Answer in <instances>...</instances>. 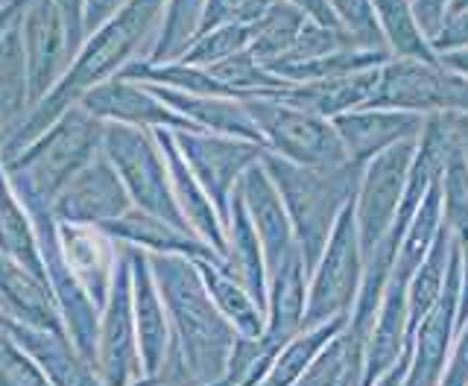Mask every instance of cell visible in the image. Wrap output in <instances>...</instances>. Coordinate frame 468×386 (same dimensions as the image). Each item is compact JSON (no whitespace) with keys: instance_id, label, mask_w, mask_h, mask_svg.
Segmentation results:
<instances>
[{"instance_id":"6da1fadb","label":"cell","mask_w":468,"mask_h":386,"mask_svg":"<svg viewBox=\"0 0 468 386\" xmlns=\"http://www.w3.org/2000/svg\"><path fill=\"white\" fill-rule=\"evenodd\" d=\"M167 0H123L106 21L97 24L80 44L77 56L68 65L48 94L29 106L18 121L0 132V158L18 155L33 144L44 129H50L58 114L77 106L85 91L117 77L129 62L146 59L158 38Z\"/></svg>"},{"instance_id":"7a4b0ae2","label":"cell","mask_w":468,"mask_h":386,"mask_svg":"<svg viewBox=\"0 0 468 386\" xmlns=\"http://www.w3.org/2000/svg\"><path fill=\"white\" fill-rule=\"evenodd\" d=\"M146 258L194 383H223L238 328L219 314L197 261L179 252H146Z\"/></svg>"},{"instance_id":"3957f363","label":"cell","mask_w":468,"mask_h":386,"mask_svg":"<svg viewBox=\"0 0 468 386\" xmlns=\"http://www.w3.org/2000/svg\"><path fill=\"white\" fill-rule=\"evenodd\" d=\"M261 165L267 167L278 197L287 208L304 270L311 275L336 220L355 202L363 165L351 158L340 161V165H296V161L270 150H263Z\"/></svg>"},{"instance_id":"277c9868","label":"cell","mask_w":468,"mask_h":386,"mask_svg":"<svg viewBox=\"0 0 468 386\" xmlns=\"http://www.w3.org/2000/svg\"><path fill=\"white\" fill-rule=\"evenodd\" d=\"M102 132H106V121L77 102L65 114H58L53 126L44 129L18 155L0 158L9 185L53 202L58 190L102 150Z\"/></svg>"},{"instance_id":"5b68a950","label":"cell","mask_w":468,"mask_h":386,"mask_svg":"<svg viewBox=\"0 0 468 386\" xmlns=\"http://www.w3.org/2000/svg\"><path fill=\"white\" fill-rule=\"evenodd\" d=\"M102 153L109 155L117 176L123 179L132 202L144 208V211L173 222L176 229L190 231L185 214L179 211V202H176L167 161L153 135V129L106 123V132H102Z\"/></svg>"},{"instance_id":"8992f818","label":"cell","mask_w":468,"mask_h":386,"mask_svg":"<svg viewBox=\"0 0 468 386\" xmlns=\"http://www.w3.org/2000/svg\"><path fill=\"white\" fill-rule=\"evenodd\" d=\"M366 106L404 109L419 114L468 112V77L439 62L389 56L378 68V82Z\"/></svg>"},{"instance_id":"52a82bcc","label":"cell","mask_w":468,"mask_h":386,"mask_svg":"<svg viewBox=\"0 0 468 386\" xmlns=\"http://www.w3.org/2000/svg\"><path fill=\"white\" fill-rule=\"evenodd\" d=\"M363 278V249L355 220V202L336 220L325 249L316 266L307 275V305H304V325H322L331 319L348 316L357 302Z\"/></svg>"},{"instance_id":"ba28073f","label":"cell","mask_w":468,"mask_h":386,"mask_svg":"<svg viewBox=\"0 0 468 386\" xmlns=\"http://www.w3.org/2000/svg\"><path fill=\"white\" fill-rule=\"evenodd\" d=\"M243 106L255 121L263 146L296 165H340L346 146L328 117L292 106L278 97H246Z\"/></svg>"},{"instance_id":"9c48e42d","label":"cell","mask_w":468,"mask_h":386,"mask_svg":"<svg viewBox=\"0 0 468 386\" xmlns=\"http://www.w3.org/2000/svg\"><path fill=\"white\" fill-rule=\"evenodd\" d=\"M416 150H419V138H407L387 146L384 153H378L363 165L360 185L355 193V220H357L363 258L389 231L395 214H399Z\"/></svg>"},{"instance_id":"30bf717a","label":"cell","mask_w":468,"mask_h":386,"mask_svg":"<svg viewBox=\"0 0 468 386\" xmlns=\"http://www.w3.org/2000/svg\"><path fill=\"white\" fill-rule=\"evenodd\" d=\"M121 243V241H117ZM97 378L100 383H144V366L138 351L135 307H132V270L129 249L121 243V258L114 278L100 307V339H97Z\"/></svg>"},{"instance_id":"8fae6325","label":"cell","mask_w":468,"mask_h":386,"mask_svg":"<svg viewBox=\"0 0 468 386\" xmlns=\"http://www.w3.org/2000/svg\"><path fill=\"white\" fill-rule=\"evenodd\" d=\"M18 29L27 56V94L29 106H36L62 80L80 50V41L73 38L56 0H27L18 15Z\"/></svg>"},{"instance_id":"7c38bea8","label":"cell","mask_w":468,"mask_h":386,"mask_svg":"<svg viewBox=\"0 0 468 386\" xmlns=\"http://www.w3.org/2000/svg\"><path fill=\"white\" fill-rule=\"evenodd\" d=\"M173 135L190 170H194L199 185L205 188V193L211 197L214 208L226 222L231 193L238 190L243 173L255 161H261L267 146L249 138H234V135H223V132H205V129H185V132H173Z\"/></svg>"},{"instance_id":"4fadbf2b","label":"cell","mask_w":468,"mask_h":386,"mask_svg":"<svg viewBox=\"0 0 468 386\" xmlns=\"http://www.w3.org/2000/svg\"><path fill=\"white\" fill-rule=\"evenodd\" d=\"M460 281H463V258L460 243H453L448 275L442 295L436 305L424 314V319L416 325L410 337V369H407V386H436L442 383V375L448 369V358L457 339V316H460Z\"/></svg>"},{"instance_id":"5bb4252c","label":"cell","mask_w":468,"mask_h":386,"mask_svg":"<svg viewBox=\"0 0 468 386\" xmlns=\"http://www.w3.org/2000/svg\"><path fill=\"white\" fill-rule=\"evenodd\" d=\"M135 205L123 179L117 176L106 153H97L73 179L58 190L53 199V214L58 222H77V226H106Z\"/></svg>"},{"instance_id":"9a60e30c","label":"cell","mask_w":468,"mask_h":386,"mask_svg":"<svg viewBox=\"0 0 468 386\" xmlns=\"http://www.w3.org/2000/svg\"><path fill=\"white\" fill-rule=\"evenodd\" d=\"M80 106H85L94 117L106 123H126L138 129H170V132L197 129L185 114L167 106L165 100H158L144 82L121 77V73L94 85L91 91H85Z\"/></svg>"},{"instance_id":"2e32d148","label":"cell","mask_w":468,"mask_h":386,"mask_svg":"<svg viewBox=\"0 0 468 386\" xmlns=\"http://www.w3.org/2000/svg\"><path fill=\"white\" fill-rule=\"evenodd\" d=\"M238 188L246 202V211L255 222V231L261 237L263 261H267V278H270L275 273H282L292 261L302 258L299 243H296V231H292L287 208H284L282 197H278L270 173L261 161H255V165L243 173Z\"/></svg>"},{"instance_id":"e0dca14e","label":"cell","mask_w":468,"mask_h":386,"mask_svg":"<svg viewBox=\"0 0 468 386\" xmlns=\"http://www.w3.org/2000/svg\"><path fill=\"white\" fill-rule=\"evenodd\" d=\"M428 114L404 112V109H380V106H360L334 117V129L340 135L346 155L357 165H366L378 153H384L387 146L419 138Z\"/></svg>"},{"instance_id":"ac0fdd59","label":"cell","mask_w":468,"mask_h":386,"mask_svg":"<svg viewBox=\"0 0 468 386\" xmlns=\"http://www.w3.org/2000/svg\"><path fill=\"white\" fill-rule=\"evenodd\" d=\"M129 270H132V307H135V331H138V351L144 366V383H153L161 363L170 348V319L167 307L161 302L158 284L150 270V258L138 246H129Z\"/></svg>"},{"instance_id":"d6986e66","label":"cell","mask_w":468,"mask_h":386,"mask_svg":"<svg viewBox=\"0 0 468 386\" xmlns=\"http://www.w3.org/2000/svg\"><path fill=\"white\" fill-rule=\"evenodd\" d=\"M153 135L161 146V153H165L176 202H179V211L185 214L190 231H194L197 237H202V241L208 243L219 258H223V252H226V222H223V217H219L211 197L205 193V188L199 185L194 170H190V165L185 161L173 132L170 129H153Z\"/></svg>"},{"instance_id":"ffe728a7","label":"cell","mask_w":468,"mask_h":386,"mask_svg":"<svg viewBox=\"0 0 468 386\" xmlns=\"http://www.w3.org/2000/svg\"><path fill=\"white\" fill-rule=\"evenodd\" d=\"M58 241H62L70 273L77 275L82 290L91 295V302L102 307L114 278L117 258H121V243L100 226H77V222H58Z\"/></svg>"},{"instance_id":"44dd1931","label":"cell","mask_w":468,"mask_h":386,"mask_svg":"<svg viewBox=\"0 0 468 386\" xmlns=\"http://www.w3.org/2000/svg\"><path fill=\"white\" fill-rule=\"evenodd\" d=\"M0 328L38 363L50 383H100L97 372L85 363L80 348L73 346V339L65 331L36 328V325L9 319L4 314H0Z\"/></svg>"},{"instance_id":"7402d4cb","label":"cell","mask_w":468,"mask_h":386,"mask_svg":"<svg viewBox=\"0 0 468 386\" xmlns=\"http://www.w3.org/2000/svg\"><path fill=\"white\" fill-rule=\"evenodd\" d=\"M0 314L36 328L65 331L53 287L0 252ZM68 334V331H65Z\"/></svg>"},{"instance_id":"603a6c76","label":"cell","mask_w":468,"mask_h":386,"mask_svg":"<svg viewBox=\"0 0 468 386\" xmlns=\"http://www.w3.org/2000/svg\"><path fill=\"white\" fill-rule=\"evenodd\" d=\"M150 91L165 100L167 106H173L179 114H185L190 123L205 132H223V135H234V138H249L263 144L261 132L255 126V121L249 117L243 100L238 97H211V94H190V91H179V88H167V85H153L144 82Z\"/></svg>"},{"instance_id":"cb8c5ba5","label":"cell","mask_w":468,"mask_h":386,"mask_svg":"<svg viewBox=\"0 0 468 386\" xmlns=\"http://www.w3.org/2000/svg\"><path fill=\"white\" fill-rule=\"evenodd\" d=\"M102 231H109L114 241L138 246L144 252H179V255H187V258L223 261L208 243L202 241V237L176 229L173 222L161 220V217H155L150 211H144V208H138V205H132L126 214H121L117 220L106 222Z\"/></svg>"},{"instance_id":"d4e9b609","label":"cell","mask_w":468,"mask_h":386,"mask_svg":"<svg viewBox=\"0 0 468 386\" xmlns=\"http://www.w3.org/2000/svg\"><path fill=\"white\" fill-rule=\"evenodd\" d=\"M223 261L231 270V275L255 295V302L263 310H267V261H263L261 237L255 231L252 217H249V211H246L240 188L231 193V202H229Z\"/></svg>"},{"instance_id":"484cf974","label":"cell","mask_w":468,"mask_h":386,"mask_svg":"<svg viewBox=\"0 0 468 386\" xmlns=\"http://www.w3.org/2000/svg\"><path fill=\"white\" fill-rule=\"evenodd\" d=\"M380 68V65H378ZM378 68H366L357 73H346V77L331 80H311V82H290L278 100L292 102V106L307 109L314 114H322L334 121L336 114L366 106V100L372 97L378 82Z\"/></svg>"},{"instance_id":"4316f807","label":"cell","mask_w":468,"mask_h":386,"mask_svg":"<svg viewBox=\"0 0 468 386\" xmlns=\"http://www.w3.org/2000/svg\"><path fill=\"white\" fill-rule=\"evenodd\" d=\"M307 305V270L304 261H292L282 273L267 278V325H263L261 343L272 354L282 351L290 337H296L304 325Z\"/></svg>"},{"instance_id":"83f0119b","label":"cell","mask_w":468,"mask_h":386,"mask_svg":"<svg viewBox=\"0 0 468 386\" xmlns=\"http://www.w3.org/2000/svg\"><path fill=\"white\" fill-rule=\"evenodd\" d=\"M194 261L199 266L202 281H205V287H208L214 305L219 307V314L238 328V334L261 337L263 325H267V310L255 302V295L231 275V270L223 261H214V258H194Z\"/></svg>"},{"instance_id":"f1b7e54d","label":"cell","mask_w":468,"mask_h":386,"mask_svg":"<svg viewBox=\"0 0 468 386\" xmlns=\"http://www.w3.org/2000/svg\"><path fill=\"white\" fill-rule=\"evenodd\" d=\"M366 346H369V337L357 331L355 325L346 322L340 331H336L325 348L316 354V360L307 366V372L302 375L299 383L307 386H351V383H363L366 375Z\"/></svg>"},{"instance_id":"f546056e","label":"cell","mask_w":468,"mask_h":386,"mask_svg":"<svg viewBox=\"0 0 468 386\" xmlns=\"http://www.w3.org/2000/svg\"><path fill=\"white\" fill-rule=\"evenodd\" d=\"M0 252L9 255L15 263H21L24 270L36 273L38 278L48 281L36 226H33V220H29L27 205L21 202V197L15 193V188L6 179L4 161H0Z\"/></svg>"},{"instance_id":"4dcf8cb0","label":"cell","mask_w":468,"mask_h":386,"mask_svg":"<svg viewBox=\"0 0 468 386\" xmlns=\"http://www.w3.org/2000/svg\"><path fill=\"white\" fill-rule=\"evenodd\" d=\"M375 18L389 56L395 59H424V62H439L433 41L424 36V29L413 12L410 0H372Z\"/></svg>"},{"instance_id":"1f68e13d","label":"cell","mask_w":468,"mask_h":386,"mask_svg":"<svg viewBox=\"0 0 468 386\" xmlns=\"http://www.w3.org/2000/svg\"><path fill=\"white\" fill-rule=\"evenodd\" d=\"M457 237L451 234V229L442 222L436 241L431 243L428 255L421 258V263L416 266L413 278H410L407 287V310H410V337H413L416 325L424 319V314L436 305V299L442 295L445 287V275H448V263H451V252ZM410 346V343H407Z\"/></svg>"},{"instance_id":"d6a6232c","label":"cell","mask_w":468,"mask_h":386,"mask_svg":"<svg viewBox=\"0 0 468 386\" xmlns=\"http://www.w3.org/2000/svg\"><path fill=\"white\" fill-rule=\"evenodd\" d=\"M304 24H307V15L296 4H290V0H275V4L252 24L249 53H252L261 65L278 62V59H284L292 44H296Z\"/></svg>"},{"instance_id":"836d02e7","label":"cell","mask_w":468,"mask_h":386,"mask_svg":"<svg viewBox=\"0 0 468 386\" xmlns=\"http://www.w3.org/2000/svg\"><path fill=\"white\" fill-rule=\"evenodd\" d=\"M389 59V50H369V48H346L325 56L302 59V62H282L272 65L278 77L287 82H311V80H331L346 77V73H357L366 68H378Z\"/></svg>"},{"instance_id":"e575fe53","label":"cell","mask_w":468,"mask_h":386,"mask_svg":"<svg viewBox=\"0 0 468 386\" xmlns=\"http://www.w3.org/2000/svg\"><path fill=\"white\" fill-rule=\"evenodd\" d=\"M348 322V316L322 322V325H311V328H302L296 337H290L282 346V351L275 354V360L267 372V381L263 383H299L302 375L307 372V366L316 360V354L325 348L328 339L343 328Z\"/></svg>"},{"instance_id":"d590c367","label":"cell","mask_w":468,"mask_h":386,"mask_svg":"<svg viewBox=\"0 0 468 386\" xmlns=\"http://www.w3.org/2000/svg\"><path fill=\"white\" fill-rule=\"evenodd\" d=\"M29 106L27 94V56L21 44V29L15 21L0 36V121L12 126Z\"/></svg>"},{"instance_id":"8d00e7d4","label":"cell","mask_w":468,"mask_h":386,"mask_svg":"<svg viewBox=\"0 0 468 386\" xmlns=\"http://www.w3.org/2000/svg\"><path fill=\"white\" fill-rule=\"evenodd\" d=\"M208 70L229 88L234 97H240V100H246V97H275L290 85L287 80L278 77L275 70L261 65L249 50L234 53V56L223 59V62L211 65Z\"/></svg>"},{"instance_id":"74e56055","label":"cell","mask_w":468,"mask_h":386,"mask_svg":"<svg viewBox=\"0 0 468 386\" xmlns=\"http://www.w3.org/2000/svg\"><path fill=\"white\" fill-rule=\"evenodd\" d=\"M205 12V0H167L165 18L158 27V38L150 50V62H173L179 59L187 44L199 36V21Z\"/></svg>"},{"instance_id":"f35d334b","label":"cell","mask_w":468,"mask_h":386,"mask_svg":"<svg viewBox=\"0 0 468 386\" xmlns=\"http://www.w3.org/2000/svg\"><path fill=\"white\" fill-rule=\"evenodd\" d=\"M439 190H442V222L457 237V243L468 241V155L463 144L453 146L445 158Z\"/></svg>"},{"instance_id":"ab89813d","label":"cell","mask_w":468,"mask_h":386,"mask_svg":"<svg viewBox=\"0 0 468 386\" xmlns=\"http://www.w3.org/2000/svg\"><path fill=\"white\" fill-rule=\"evenodd\" d=\"M249 41H252V24H223L208 29V33H199L179 59L187 65L211 68L234 53L249 50Z\"/></svg>"},{"instance_id":"60d3db41","label":"cell","mask_w":468,"mask_h":386,"mask_svg":"<svg viewBox=\"0 0 468 386\" xmlns=\"http://www.w3.org/2000/svg\"><path fill=\"white\" fill-rule=\"evenodd\" d=\"M346 48H360V44L355 41V36H351L346 27H331V24H319L314 18H307V24L302 27L296 44L290 48V53L284 59H278V62H272V65L302 62V59L325 56V53L346 50ZM272 65H267V68H272Z\"/></svg>"},{"instance_id":"b9f144b4","label":"cell","mask_w":468,"mask_h":386,"mask_svg":"<svg viewBox=\"0 0 468 386\" xmlns=\"http://www.w3.org/2000/svg\"><path fill=\"white\" fill-rule=\"evenodd\" d=\"M331 12L340 21L360 48L369 50H387L384 36H380V27L375 18V6L372 0H328Z\"/></svg>"},{"instance_id":"7bdbcfd3","label":"cell","mask_w":468,"mask_h":386,"mask_svg":"<svg viewBox=\"0 0 468 386\" xmlns=\"http://www.w3.org/2000/svg\"><path fill=\"white\" fill-rule=\"evenodd\" d=\"M0 383L4 386H41L50 383L38 363L0 328Z\"/></svg>"},{"instance_id":"ee69618b","label":"cell","mask_w":468,"mask_h":386,"mask_svg":"<svg viewBox=\"0 0 468 386\" xmlns=\"http://www.w3.org/2000/svg\"><path fill=\"white\" fill-rule=\"evenodd\" d=\"M275 0H205L199 33H208L223 24H255Z\"/></svg>"},{"instance_id":"f6af8a7d","label":"cell","mask_w":468,"mask_h":386,"mask_svg":"<svg viewBox=\"0 0 468 386\" xmlns=\"http://www.w3.org/2000/svg\"><path fill=\"white\" fill-rule=\"evenodd\" d=\"M442 383L448 386H463L468 383V319L460 325L457 339H453L451 358H448V369L442 375Z\"/></svg>"},{"instance_id":"bcb514c9","label":"cell","mask_w":468,"mask_h":386,"mask_svg":"<svg viewBox=\"0 0 468 386\" xmlns=\"http://www.w3.org/2000/svg\"><path fill=\"white\" fill-rule=\"evenodd\" d=\"M410 4H413V12L424 29V36L433 41L439 33H442V27L448 21L451 0H410Z\"/></svg>"},{"instance_id":"7dc6e473","label":"cell","mask_w":468,"mask_h":386,"mask_svg":"<svg viewBox=\"0 0 468 386\" xmlns=\"http://www.w3.org/2000/svg\"><path fill=\"white\" fill-rule=\"evenodd\" d=\"M433 48L436 53H445V50H468V9H463L460 15L445 21L442 33L433 38Z\"/></svg>"},{"instance_id":"c3c4849f","label":"cell","mask_w":468,"mask_h":386,"mask_svg":"<svg viewBox=\"0 0 468 386\" xmlns=\"http://www.w3.org/2000/svg\"><path fill=\"white\" fill-rule=\"evenodd\" d=\"M56 6L62 9L73 38L82 44V38H85V6H88V0H56Z\"/></svg>"},{"instance_id":"681fc988","label":"cell","mask_w":468,"mask_h":386,"mask_svg":"<svg viewBox=\"0 0 468 386\" xmlns=\"http://www.w3.org/2000/svg\"><path fill=\"white\" fill-rule=\"evenodd\" d=\"M290 4H296L307 18H314L319 24H331V27H343L340 21H336V15L331 12L328 0H290Z\"/></svg>"},{"instance_id":"f907efd6","label":"cell","mask_w":468,"mask_h":386,"mask_svg":"<svg viewBox=\"0 0 468 386\" xmlns=\"http://www.w3.org/2000/svg\"><path fill=\"white\" fill-rule=\"evenodd\" d=\"M460 258H463V281H460V316H457V325H463L468 319V241L460 243Z\"/></svg>"},{"instance_id":"816d5d0a","label":"cell","mask_w":468,"mask_h":386,"mask_svg":"<svg viewBox=\"0 0 468 386\" xmlns=\"http://www.w3.org/2000/svg\"><path fill=\"white\" fill-rule=\"evenodd\" d=\"M442 121L460 141H468V112H448L442 114Z\"/></svg>"},{"instance_id":"f5cc1de1","label":"cell","mask_w":468,"mask_h":386,"mask_svg":"<svg viewBox=\"0 0 468 386\" xmlns=\"http://www.w3.org/2000/svg\"><path fill=\"white\" fill-rule=\"evenodd\" d=\"M439 56H442L445 65H451L453 70H460L463 77H468V50H445Z\"/></svg>"},{"instance_id":"db71d44e","label":"cell","mask_w":468,"mask_h":386,"mask_svg":"<svg viewBox=\"0 0 468 386\" xmlns=\"http://www.w3.org/2000/svg\"><path fill=\"white\" fill-rule=\"evenodd\" d=\"M463 9H468V0H451V9H448V18H453V15H460Z\"/></svg>"},{"instance_id":"11a10c76","label":"cell","mask_w":468,"mask_h":386,"mask_svg":"<svg viewBox=\"0 0 468 386\" xmlns=\"http://www.w3.org/2000/svg\"><path fill=\"white\" fill-rule=\"evenodd\" d=\"M463 146H465V155H468V141H463Z\"/></svg>"},{"instance_id":"9f6ffc18","label":"cell","mask_w":468,"mask_h":386,"mask_svg":"<svg viewBox=\"0 0 468 386\" xmlns=\"http://www.w3.org/2000/svg\"><path fill=\"white\" fill-rule=\"evenodd\" d=\"M4 4H9V0H0V6H4Z\"/></svg>"},{"instance_id":"6f0895ef","label":"cell","mask_w":468,"mask_h":386,"mask_svg":"<svg viewBox=\"0 0 468 386\" xmlns=\"http://www.w3.org/2000/svg\"><path fill=\"white\" fill-rule=\"evenodd\" d=\"M0 132H4V121H0Z\"/></svg>"}]
</instances>
